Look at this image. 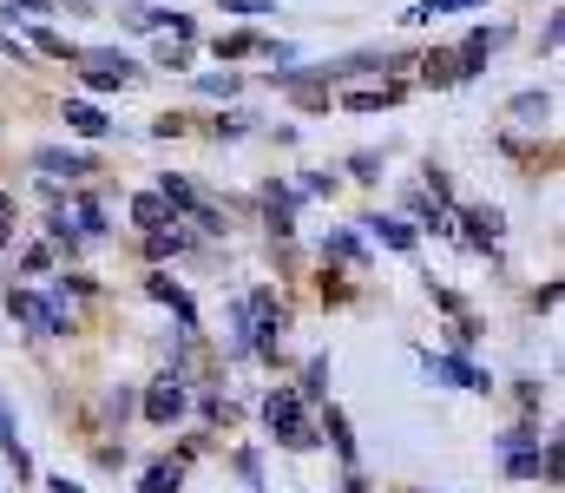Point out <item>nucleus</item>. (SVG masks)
<instances>
[{
	"mask_svg": "<svg viewBox=\"0 0 565 493\" xmlns=\"http://www.w3.org/2000/svg\"><path fill=\"white\" fill-rule=\"evenodd\" d=\"M264 428L277 435L289 454H309V448L322 441V428L302 415V395H296V388H270V395H264Z\"/></svg>",
	"mask_w": 565,
	"mask_h": 493,
	"instance_id": "1",
	"label": "nucleus"
},
{
	"mask_svg": "<svg viewBox=\"0 0 565 493\" xmlns=\"http://www.w3.org/2000/svg\"><path fill=\"white\" fill-rule=\"evenodd\" d=\"M73 66H79V79H86L93 93H126V86L139 79V66H132L126 53H113V46H79Z\"/></svg>",
	"mask_w": 565,
	"mask_h": 493,
	"instance_id": "2",
	"label": "nucleus"
},
{
	"mask_svg": "<svg viewBox=\"0 0 565 493\" xmlns=\"http://www.w3.org/2000/svg\"><path fill=\"white\" fill-rule=\"evenodd\" d=\"M158 197H164L171 211H184V217H198L204 231H224V217H217V204H211V197H204V191H198L191 178H164V184H158Z\"/></svg>",
	"mask_w": 565,
	"mask_h": 493,
	"instance_id": "3",
	"label": "nucleus"
},
{
	"mask_svg": "<svg viewBox=\"0 0 565 493\" xmlns=\"http://www.w3.org/2000/svg\"><path fill=\"white\" fill-rule=\"evenodd\" d=\"M7 317H20L33 335H66V317H60L46 297H33V290H13V283H7Z\"/></svg>",
	"mask_w": 565,
	"mask_h": 493,
	"instance_id": "4",
	"label": "nucleus"
},
{
	"mask_svg": "<svg viewBox=\"0 0 565 493\" xmlns=\"http://www.w3.org/2000/svg\"><path fill=\"white\" fill-rule=\"evenodd\" d=\"M507 46V26H473L460 46H454V66H460V79H473V73H487V60Z\"/></svg>",
	"mask_w": 565,
	"mask_h": 493,
	"instance_id": "5",
	"label": "nucleus"
},
{
	"mask_svg": "<svg viewBox=\"0 0 565 493\" xmlns=\"http://www.w3.org/2000/svg\"><path fill=\"white\" fill-rule=\"evenodd\" d=\"M184 382L178 375H164V382H151V395H145V421H158V428H171L178 415H184Z\"/></svg>",
	"mask_w": 565,
	"mask_h": 493,
	"instance_id": "6",
	"label": "nucleus"
},
{
	"mask_svg": "<svg viewBox=\"0 0 565 493\" xmlns=\"http://www.w3.org/2000/svg\"><path fill=\"white\" fill-rule=\"evenodd\" d=\"M145 290H151V303H164V310H171L184 329H198V303H191V297H184L171 277H145Z\"/></svg>",
	"mask_w": 565,
	"mask_h": 493,
	"instance_id": "7",
	"label": "nucleus"
},
{
	"mask_svg": "<svg viewBox=\"0 0 565 493\" xmlns=\"http://www.w3.org/2000/svg\"><path fill=\"white\" fill-rule=\"evenodd\" d=\"M427 375H434V382H447V388H487V375H480V368H467L460 355H427Z\"/></svg>",
	"mask_w": 565,
	"mask_h": 493,
	"instance_id": "8",
	"label": "nucleus"
},
{
	"mask_svg": "<svg viewBox=\"0 0 565 493\" xmlns=\"http://www.w3.org/2000/svg\"><path fill=\"white\" fill-rule=\"evenodd\" d=\"M33 171H53V178H93V159H86V152H60V146H46V152H33Z\"/></svg>",
	"mask_w": 565,
	"mask_h": 493,
	"instance_id": "9",
	"label": "nucleus"
},
{
	"mask_svg": "<svg viewBox=\"0 0 565 493\" xmlns=\"http://www.w3.org/2000/svg\"><path fill=\"white\" fill-rule=\"evenodd\" d=\"M126 26H132V33H198L191 13H164V7H145V13H132Z\"/></svg>",
	"mask_w": 565,
	"mask_h": 493,
	"instance_id": "10",
	"label": "nucleus"
},
{
	"mask_svg": "<svg viewBox=\"0 0 565 493\" xmlns=\"http://www.w3.org/2000/svg\"><path fill=\"white\" fill-rule=\"evenodd\" d=\"M66 126L86 132V139H106V132H113V119H106L99 106H86V99H66Z\"/></svg>",
	"mask_w": 565,
	"mask_h": 493,
	"instance_id": "11",
	"label": "nucleus"
},
{
	"mask_svg": "<svg viewBox=\"0 0 565 493\" xmlns=\"http://www.w3.org/2000/svg\"><path fill=\"white\" fill-rule=\"evenodd\" d=\"M342 106H349V112H388V106H402V86H362V93H349Z\"/></svg>",
	"mask_w": 565,
	"mask_h": 493,
	"instance_id": "12",
	"label": "nucleus"
},
{
	"mask_svg": "<svg viewBox=\"0 0 565 493\" xmlns=\"http://www.w3.org/2000/svg\"><path fill=\"white\" fill-rule=\"evenodd\" d=\"M362 231H375L388 250H415V224H402V217H369Z\"/></svg>",
	"mask_w": 565,
	"mask_h": 493,
	"instance_id": "13",
	"label": "nucleus"
},
{
	"mask_svg": "<svg viewBox=\"0 0 565 493\" xmlns=\"http://www.w3.org/2000/svg\"><path fill=\"white\" fill-rule=\"evenodd\" d=\"M460 224H467V244H473V250H493V237H500V217H493V211H467Z\"/></svg>",
	"mask_w": 565,
	"mask_h": 493,
	"instance_id": "14",
	"label": "nucleus"
},
{
	"mask_svg": "<svg viewBox=\"0 0 565 493\" xmlns=\"http://www.w3.org/2000/svg\"><path fill=\"white\" fill-rule=\"evenodd\" d=\"M422 86H460L454 53H427V60H422Z\"/></svg>",
	"mask_w": 565,
	"mask_h": 493,
	"instance_id": "15",
	"label": "nucleus"
},
{
	"mask_svg": "<svg viewBox=\"0 0 565 493\" xmlns=\"http://www.w3.org/2000/svg\"><path fill=\"white\" fill-rule=\"evenodd\" d=\"M250 53H270V40H257V33H224L217 40V60H250Z\"/></svg>",
	"mask_w": 565,
	"mask_h": 493,
	"instance_id": "16",
	"label": "nucleus"
},
{
	"mask_svg": "<svg viewBox=\"0 0 565 493\" xmlns=\"http://www.w3.org/2000/svg\"><path fill=\"white\" fill-rule=\"evenodd\" d=\"M132 217H139V224H151V231H158V224H171V204H164L158 191H145V197H132Z\"/></svg>",
	"mask_w": 565,
	"mask_h": 493,
	"instance_id": "17",
	"label": "nucleus"
},
{
	"mask_svg": "<svg viewBox=\"0 0 565 493\" xmlns=\"http://www.w3.org/2000/svg\"><path fill=\"white\" fill-rule=\"evenodd\" d=\"M73 224H79L73 237H99V231H106V211H99L93 197H79V204H73Z\"/></svg>",
	"mask_w": 565,
	"mask_h": 493,
	"instance_id": "18",
	"label": "nucleus"
},
{
	"mask_svg": "<svg viewBox=\"0 0 565 493\" xmlns=\"http://www.w3.org/2000/svg\"><path fill=\"white\" fill-rule=\"evenodd\" d=\"M145 250H151V257H178V250H184V231H178V224H158V231L145 237Z\"/></svg>",
	"mask_w": 565,
	"mask_h": 493,
	"instance_id": "19",
	"label": "nucleus"
},
{
	"mask_svg": "<svg viewBox=\"0 0 565 493\" xmlns=\"http://www.w3.org/2000/svg\"><path fill=\"white\" fill-rule=\"evenodd\" d=\"M322 382H329V355H316V362L302 368V388H296V395H302V401H322V395H329Z\"/></svg>",
	"mask_w": 565,
	"mask_h": 493,
	"instance_id": "20",
	"label": "nucleus"
},
{
	"mask_svg": "<svg viewBox=\"0 0 565 493\" xmlns=\"http://www.w3.org/2000/svg\"><path fill=\"white\" fill-rule=\"evenodd\" d=\"M329 441H335V454L355 468V435H349V415H342V408H329Z\"/></svg>",
	"mask_w": 565,
	"mask_h": 493,
	"instance_id": "21",
	"label": "nucleus"
},
{
	"mask_svg": "<svg viewBox=\"0 0 565 493\" xmlns=\"http://www.w3.org/2000/svg\"><path fill=\"white\" fill-rule=\"evenodd\" d=\"M33 46H40V53H53V60H73V53H79V46H73L66 33H53V26H33Z\"/></svg>",
	"mask_w": 565,
	"mask_h": 493,
	"instance_id": "22",
	"label": "nucleus"
},
{
	"mask_svg": "<svg viewBox=\"0 0 565 493\" xmlns=\"http://www.w3.org/2000/svg\"><path fill=\"white\" fill-rule=\"evenodd\" d=\"M289 211H296V191L270 184V224H277V237H289Z\"/></svg>",
	"mask_w": 565,
	"mask_h": 493,
	"instance_id": "23",
	"label": "nucleus"
},
{
	"mask_svg": "<svg viewBox=\"0 0 565 493\" xmlns=\"http://www.w3.org/2000/svg\"><path fill=\"white\" fill-rule=\"evenodd\" d=\"M507 474H513V481H533V474H540V448H513V454H507Z\"/></svg>",
	"mask_w": 565,
	"mask_h": 493,
	"instance_id": "24",
	"label": "nucleus"
},
{
	"mask_svg": "<svg viewBox=\"0 0 565 493\" xmlns=\"http://www.w3.org/2000/svg\"><path fill=\"white\" fill-rule=\"evenodd\" d=\"M467 7H480V0H422V7H408V20H434V13H467Z\"/></svg>",
	"mask_w": 565,
	"mask_h": 493,
	"instance_id": "25",
	"label": "nucleus"
},
{
	"mask_svg": "<svg viewBox=\"0 0 565 493\" xmlns=\"http://www.w3.org/2000/svg\"><path fill=\"white\" fill-rule=\"evenodd\" d=\"M546 112H553L546 93H520V99H513V119H546Z\"/></svg>",
	"mask_w": 565,
	"mask_h": 493,
	"instance_id": "26",
	"label": "nucleus"
},
{
	"mask_svg": "<svg viewBox=\"0 0 565 493\" xmlns=\"http://www.w3.org/2000/svg\"><path fill=\"white\" fill-rule=\"evenodd\" d=\"M250 126H257V119H250V112H231V119H217V126H211V132H217V139H244V132H250Z\"/></svg>",
	"mask_w": 565,
	"mask_h": 493,
	"instance_id": "27",
	"label": "nucleus"
},
{
	"mask_svg": "<svg viewBox=\"0 0 565 493\" xmlns=\"http://www.w3.org/2000/svg\"><path fill=\"white\" fill-rule=\"evenodd\" d=\"M329 257H342V264H362V244H355L349 231H335V237H329Z\"/></svg>",
	"mask_w": 565,
	"mask_h": 493,
	"instance_id": "28",
	"label": "nucleus"
},
{
	"mask_svg": "<svg viewBox=\"0 0 565 493\" xmlns=\"http://www.w3.org/2000/svg\"><path fill=\"white\" fill-rule=\"evenodd\" d=\"M145 493H178V468H151L145 474Z\"/></svg>",
	"mask_w": 565,
	"mask_h": 493,
	"instance_id": "29",
	"label": "nucleus"
},
{
	"mask_svg": "<svg viewBox=\"0 0 565 493\" xmlns=\"http://www.w3.org/2000/svg\"><path fill=\"white\" fill-rule=\"evenodd\" d=\"M198 86H204V93H217V99H231V93H237V73H204Z\"/></svg>",
	"mask_w": 565,
	"mask_h": 493,
	"instance_id": "30",
	"label": "nucleus"
},
{
	"mask_svg": "<svg viewBox=\"0 0 565 493\" xmlns=\"http://www.w3.org/2000/svg\"><path fill=\"white\" fill-rule=\"evenodd\" d=\"M20 270H26V277H40V270H53V250H46V244H33V250L20 257Z\"/></svg>",
	"mask_w": 565,
	"mask_h": 493,
	"instance_id": "31",
	"label": "nucleus"
},
{
	"mask_svg": "<svg viewBox=\"0 0 565 493\" xmlns=\"http://www.w3.org/2000/svg\"><path fill=\"white\" fill-rule=\"evenodd\" d=\"M217 7H224V13H270L277 0H217Z\"/></svg>",
	"mask_w": 565,
	"mask_h": 493,
	"instance_id": "32",
	"label": "nucleus"
},
{
	"mask_svg": "<svg viewBox=\"0 0 565 493\" xmlns=\"http://www.w3.org/2000/svg\"><path fill=\"white\" fill-rule=\"evenodd\" d=\"M7 244H13V197L0 191V250H7Z\"/></svg>",
	"mask_w": 565,
	"mask_h": 493,
	"instance_id": "33",
	"label": "nucleus"
},
{
	"mask_svg": "<svg viewBox=\"0 0 565 493\" xmlns=\"http://www.w3.org/2000/svg\"><path fill=\"white\" fill-rule=\"evenodd\" d=\"M349 171H355V178H375V171H382V159H375V152H355V159H349Z\"/></svg>",
	"mask_w": 565,
	"mask_h": 493,
	"instance_id": "34",
	"label": "nucleus"
},
{
	"mask_svg": "<svg viewBox=\"0 0 565 493\" xmlns=\"http://www.w3.org/2000/svg\"><path fill=\"white\" fill-rule=\"evenodd\" d=\"M500 448H507V454H513V448H540V435H533V428H513V435H507Z\"/></svg>",
	"mask_w": 565,
	"mask_h": 493,
	"instance_id": "35",
	"label": "nucleus"
},
{
	"mask_svg": "<svg viewBox=\"0 0 565 493\" xmlns=\"http://www.w3.org/2000/svg\"><path fill=\"white\" fill-rule=\"evenodd\" d=\"M7 7H20V13H46V0H7Z\"/></svg>",
	"mask_w": 565,
	"mask_h": 493,
	"instance_id": "36",
	"label": "nucleus"
},
{
	"mask_svg": "<svg viewBox=\"0 0 565 493\" xmlns=\"http://www.w3.org/2000/svg\"><path fill=\"white\" fill-rule=\"evenodd\" d=\"M46 493H86V487H73V481L60 474V481H46Z\"/></svg>",
	"mask_w": 565,
	"mask_h": 493,
	"instance_id": "37",
	"label": "nucleus"
}]
</instances>
